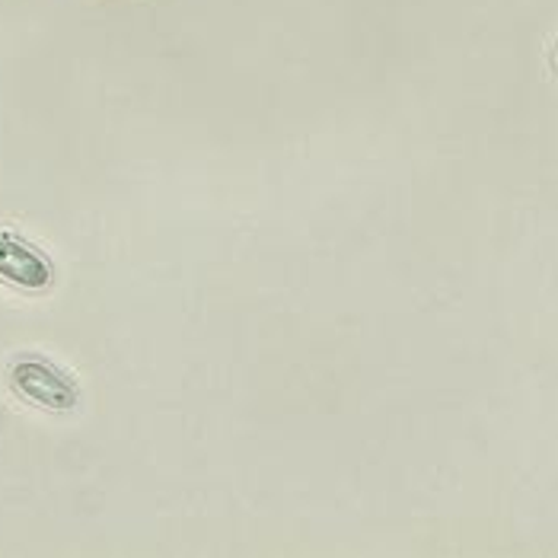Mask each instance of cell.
I'll return each mask as SVG.
<instances>
[{"label":"cell","instance_id":"cell-1","mask_svg":"<svg viewBox=\"0 0 558 558\" xmlns=\"http://www.w3.org/2000/svg\"><path fill=\"white\" fill-rule=\"evenodd\" d=\"M10 384L26 402L43 405L48 412H71L81 399L77 384L43 357H20L10 367Z\"/></svg>","mask_w":558,"mask_h":558},{"label":"cell","instance_id":"cell-2","mask_svg":"<svg viewBox=\"0 0 558 558\" xmlns=\"http://www.w3.org/2000/svg\"><path fill=\"white\" fill-rule=\"evenodd\" d=\"M0 278L23 291H45L54 281V268L33 243L20 240L10 230H0Z\"/></svg>","mask_w":558,"mask_h":558}]
</instances>
